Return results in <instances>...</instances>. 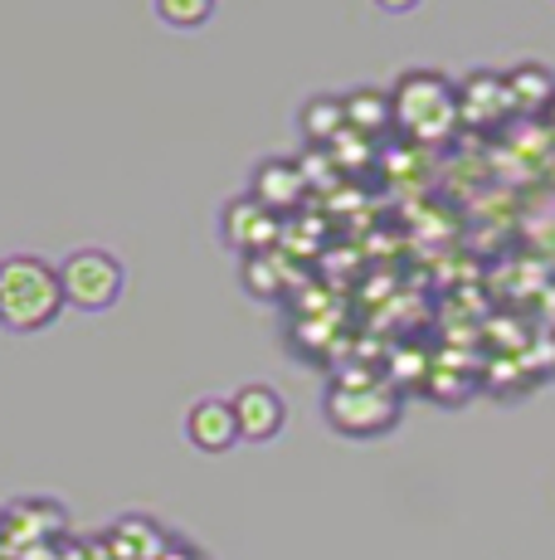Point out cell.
Wrapping results in <instances>:
<instances>
[{"instance_id": "5", "label": "cell", "mask_w": 555, "mask_h": 560, "mask_svg": "<svg viewBox=\"0 0 555 560\" xmlns=\"http://www.w3.org/2000/svg\"><path fill=\"white\" fill-rule=\"evenodd\" d=\"M220 234H224V244H234L244 258H249V254H269L273 240H278V220H273L269 205H259L253 196H239V200L224 205Z\"/></svg>"}, {"instance_id": "6", "label": "cell", "mask_w": 555, "mask_h": 560, "mask_svg": "<svg viewBox=\"0 0 555 560\" xmlns=\"http://www.w3.org/2000/svg\"><path fill=\"white\" fill-rule=\"evenodd\" d=\"M229 405L239 419V439H249V444H269L287 424V405L273 385H244V390H234Z\"/></svg>"}, {"instance_id": "2", "label": "cell", "mask_w": 555, "mask_h": 560, "mask_svg": "<svg viewBox=\"0 0 555 560\" xmlns=\"http://www.w3.org/2000/svg\"><path fill=\"white\" fill-rule=\"evenodd\" d=\"M394 122L420 142H444L458 127V83H448L434 69H410L400 83L390 89Z\"/></svg>"}, {"instance_id": "17", "label": "cell", "mask_w": 555, "mask_h": 560, "mask_svg": "<svg viewBox=\"0 0 555 560\" xmlns=\"http://www.w3.org/2000/svg\"><path fill=\"white\" fill-rule=\"evenodd\" d=\"M380 10H390V15H404V10H414L420 5V0H376Z\"/></svg>"}, {"instance_id": "16", "label": "cell", "mask_w": 555, "mask_h": 560, "mask_svg": "<svg viewBox=\"0 0 555 560\" xmlns=\"http://www.w3.org/2000/svg\"><path fill=\"white\" fill-rule=\"evenodd\" d=\"M366 142H370V137H361V132H351V127H341V132L332 137V142H327V152H332V161H336V166L356 171V166H366V161L376 156V152H370Z\"/></svg>"}, {"instance_id": "4", "label": "cell", "mask_w": 555, "mask_h": 560, "mask_svg": "<svg viewBox=\"0 0 555 560\" xmlns=\"http://www.w3.org/2000/svg\"><path fill=\"white\" fill-rule=\"evenodd\" d=\"M59 283H63V303L79 312H108L117 298H122V258L113 249H73L59 264Z\"/></svg>"}, {"instance_id": "15", "label": "cell", "mask_w": 555, "mask_h": 560, "mask_svg": "<svg viewBox=\"0 0 555 560\" xmlns=\"http://www.w3.org/2000/svg\"><path fill=\"white\" fill-rule=\"evenodd\" d=\"M244 288L259 298H278L283 293V268H278L273 254H249L244 258Z\"/></svg>"}, {"instance_id": "18", "label": "cell", "mask_w": 555, "mask_h": 560, "mask_svg": "<svg viewBox=\"0 0 555 560\" xmlns=\"http://www.w3.org/2000/svg\"><path fill=\"white\" fill-rule=\"evenodd\" d=\"M546 113H551V122H555V103H551V107H546Z\"/></svg>"}, {"instance_id": "3", "label": "cell", "mask_w": 555, "mask_h": 560, "mask_svg": "<svg viewBox=\"0 0 555 560\" xmlns=\"http://www.w3.org/2000/svg\"><path fill=\"white\" fill-rule=\"evenodd\" d=\"M400 390L390 381H336L327 390V424L346 439L390 434L400 424Z\"/></svg>"}, {"instance_id": "14", "label": "cell", "mask_w": 555, "mask_h": 560, "mask_svg": "<svg viewBox=\"0 0 555 560\" xmlns=\"http://www.w3.org/2000/svg\"><path fill=\"white\" fill-rule=\"evenodd\" d=\"M156 15L170 30H200L215 15V0H156Z\"/></svg>"}, {"instance_id": "8", "label": "cell", "mask_w": 555, "mask_h": 560, "mask_svg": "<svg viewBox=\"0 0 555 560\" xmlns=\"http://www.w3.org/2000/svg\"><path fill=\"white\" fill-rule=\"evenodd\" d=\"M186 439L200 448V454H224V448L239 444V419H234V405L220 400V395H205L186 409Z\"/></svg>"}, {"instance_id": "7", "label": "cell", "mask_w": 555, "mask_h": 560, "mask_svg": "<svg viewBox=\"0 0 555 560\" xmlns=\"http://www.w3.org/2000/svg\"><path fill=\"white\" fill-rule=\"evenodd\" d=\"M511 107L507 93V73L493 69H473L468 79H458V122L468 127H493L501 113Z\"/></svg>"}, {"instance_id": "11", "label": "cell", "mask_w": 555, "mask_h": 560, "mask_svg": "<svg viewBox=\"0 0 555 560\" xmlns=\"http://www.w3.org/2000/svg\"><path fill=\"white\" fill-rule=\"evenodd\" d=\"M341 107H346V127L361 137H376L386 132V127L394 122V107H390V93H376V89H356L341 98Z\"/></svg>"}, {"instance_id": "12", "label": "cell", "mask_w": 555, "mask_h": 560, "mask_svg": "<svg viewBox=\"0 0 555 560\" xmlns=\"http://www.w3.org/2000/svg\"><path fill=\"white\" fill-rule=\"evenodd\" d=\"M297 127H303V137L312 147H327L341 127H346V107H341V98H332V93H317V98H307L297 107Z\"/></svg>"}, {"instance_id": "10", "label": "cell", "mask_w": 555, "mask_h": 560, "mask_svg": "<svg viewBox=\"0 0 555 560\" xmlns=\"http://www.w3.org/2000/svg\"><path fill=\"white\" fill-rule=\"evenodd\" d=\"M507 93H511V107H521V113H546L555 103V73L546 63H517L507 73Z\"/></svg>"}, {"instance_id": "1", "label": "cell", "mask_w": 555, "mask_h": 560, "mask_svg": "<svg viewBox=\"0 0 555 560\" xmlns=\"http://www.w3.org/2000/svg\"><path fill=\"white\" fill-rule=\"evenodd\" d=\"M63 312L59 264L39 254L0 258V327L5 331H45Z\"/></svg>"}, {"instance_id": "9", "label": "cell", "mask_w": 555, "mask_h": 560, "mask_svg": "<svg viewBox=\"0 0 555 560\" xmlns=\"http://www.w3.org/2000/svg\"><path fill=\"white\" fill-rule=\"evenodd\" d=\"M303 190H307V171L297 166V161H287V156H269V161H259L253 166V186H249V196L259 200V205H269V210H293L297 200H303Z\"/></svg>"}, {"instance_id": "13", "label": "cell", "mask_w": 555, "mask_h": 560, "mask_svg": "<svg viewBox=\"0 0 555 560\" xmlns=\"http://www.w3.org/2000/svg\"><path fill=\"white\" fill-rule=\"evenodd\" d=\"M113 551L122 560H156L162 556V532L152 522H142V516H122L113 526Z\"/></svg>"}]
</instances>
